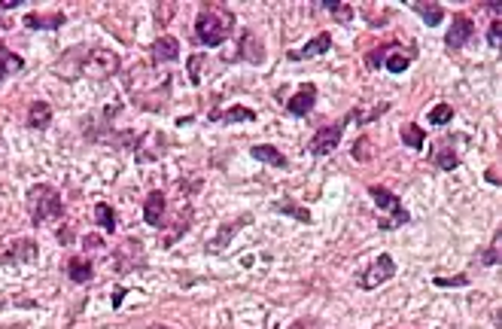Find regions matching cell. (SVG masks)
<instances>
[{"mask_svg": "<svg viewBox=\"0 0 502 329\" xmlns=\"http://www.w3.org/2000/svg\"><path fill=\"white\" fill-rule=\"evenodd\" d=\"M204 55H192V58H189V79L192 82H198L201 79V67H204Z\"/></svg>", "mask_w": 502, "mask_h": 329, "instance_id": "f1b7e54d", "label": "cell"}, {"mask_svg": "<svg viewBox=\"0 0 502 329\" xmlns=\"http://www.w3.org/2000/svg\"><path fill=\"white\" fill-rule=\"evenodd\" d=\"M246 223H253V217L250 214H244V217H237L235 223H225V226H219V232H216V238H210V241L204 244V250L207 253H216V250H225L228 247V241L235 238V228H241V226H246Z\"/></svg>", "mask_w": 502, "mask_h": 329, "instance_id": "4fadbf2b", "label": "cell"}, {"mask_svg": "<svg viewBox=\"0 0 502 329\" xmlns=\"http://www.w3.org/2000/svg\"><path fill=\"white\" fill-rule=\"evenodd\" d=\"M27 214H31V223L34 226H43V223H52V219L64 217V201L58 195V189L49 186V183H34L27 189Z\"/></svg>", "mask_w": 502, "mask_h": 329, "instance_id": "7a4b0ae2", "label": "cell"}, {"mask_svg": "<svg viewBox=\"0 0 502 329\" xmlns=\"http://www.w3.org/2000/svg\"><path fill=\"white\" fill-rule=\"evenodd\" d=\"M392 274H396V262H392V256L390 253H378L371 259V265L362 271V278H359V287L362 290H378L381 283H387Z\"/></svg>", "mask_w": 502, "mask_h": 329, "instance_id": "52a82bcc", "label": "cell"}, {"mask_svg": "<svg viewBox=\"0 0 502 329\" xmlns=\"http://www.w3.org/2000/svg\"><path fill=\"white\" fill-rule=\"evenodd\" d=\"M314 104H317V86H310V82H305L296 95H292L289 101H286V113L289 116H308L310 110H314Z\"/></svg>", "mask_w": 502, "mask_h": 329, "instance_id": "9c48e42d", "label": "cell"}, {"mask_svg": "<svg viewBox=\"0 0 502 329\" xmlns=\"http://www.w3.org/2000/svg\"><path fill=\"white\" fill-rule=\"evenodd\" d=\"M25 67V61L18 58L15 52H9L4 43H0V82H4L6 77H13V73H18Z\"/></svg>", "mask_w": 502, "mask_h": 329, "instance_id": "7402d4cb", "label": "cell"}, {"mask_svg": "<svg viewBox=\"0 0 502 329\" xmlns=\"http://www.w3.org/2000/svg\"><path fill=\"white\" fill-rule=\"evenodd\" d=\"M402 143H405V146H411V150H423V131H420V128L417 125H402Z\"/></svg>", "mask_w": 502, "mask_h": 329, "instance_id": "484cf974", "label": "cell"}, {"mask_svg": "<svg viewBox=\"0 0 502 329\" xmlns=\"http://www.w3.org/2000/svg\"><path fill=\"white\" fill-rule=\"evenodd\" d=\"M484 265H499V235H496V241H493V247L487 253H484V259H481Z\"/></svg>", "mask_w": 502, "mask_h": 329, "instance_id": "4dcf8cb0", "label": "cell"}, {"mask_svg": "<svg viewBox=\"0 0 502 329\" xmlns=\"http://www.w3.org/2000/svg\"><path fill=\"white\" fill-rule=\"evenodd\" d=\"M472 18H465V15H454V25L447 27V34H444V43H447V49H463L465 43L472 40Z\"/></svg>", "mask_w": 502, "mask_h": 329, "instance_id": "30bf717a", "label": "cell"}, {"mask_svg": "<svg viewBox=\"0 0 502 329\" xmlns=\"http://www.w3.org/2000/svg\"><path fill=\"white\" fill-rule=\"evenodd\" d=\"M274 210L277 214H286V217H296L298 223H310V214L301 205H296V201H289V198H280V201H274Z\"/></svg>", "mask_w": 502, "mask_h": 329, "instance_id": "cb8c5ba5", "label": "cell"}, {"mask_svg": "<svg viewBox=\"0 0 502 329\" xmlns=\"http://www.w3.org/2000/svg\"><path fill=\"white\" fill-rule=\"evenodd\" d=\"M432 162H435V168H442V171H454L456 164H460V155H456V150L451 143H444L442 150H435Z\"/></svg>", "mask_w": 502, "mask_h": 329, "instance_id": "603a6c76", "label": "cell"}, {"mask_svg": "<svg viewBox=\"0 0 502 329\" xmlns=\"http://www.w3.org/2000/svg\"><path fill=\"white\" fill-rule=\"evenodd\" d=\"M344 125H347V119L344 122H335V125H326L323 131H317V137L310 141V155H329V153H335L338 150V143H341V134H344Z\"/></svg>", "mask_w": 502, "mask_h": 329, "instance_id": "ba28073f", "label": "cell"}, {"mask_svg": "<svg viewBox=\"0 0 502 329\" xmlns=\"http://www.w3.org/2000/svg\"><path fill=\"white\" fill-rule=\"evenodd\" d=\"M58 241H61V244H67V241H70V228H67V226H64L61 232H58Z\"/></svg>", "mask_w": 502, "mask_h": 329, "instance_id": "d590c367", "label": "cell"}, {"mask_svg": "<svg viewBox=\"0 0 502 329\" xmlns=\"http://www.w3.org/2000/svg\"><path fill=\"white\" fill-rule=\"evenodd\" d=\"M122 299H125V290H116V292H113V305L119 308V305H122Z\"/></svg>", "mask_w": 502, "mask_h": 329, "instance_id": "8d00e7d4", "label": "cell"}, {"mask_svg": "<svg viewBox=\"0 0 502 329\" xmlns=\"http://www.w3.org/2000/svg\"><path fill=\"white\" fill-rule=\"evenodd\" d=\"M216 119H219V122H253L256 110L237 104V107H228L225 113H210V122H216Z\"/></svg>", "mask_w": 502, "mask_h": 329, "instance_id": "44dd1931", "label": "cell"}, {"mask_svg": "<svg viewBox=\"0 0 502 329\" xmlns=\"http://www.w3.org/2000/svg\"><path fill=\"white\" fill-rule=\"evenodd\" d=\"M435 287H469V278L465 274H456V278H435Z\"/></svg>", "mask_w": 502, "mask_h": 329, "instance_id": "f546056e", "label": "cell"}, {"mask_svg": "<svg viewBox=\"0 0 502 329\" xmlns=\"http://www.w3.org/2000/svg\"><path fill=\"white\" fill-rule=\"evenodd\" d=\"M414 58H417V46L390 43V46H381V49H374V52L369 55V67H371V70L387 67L390 73H405Z\"/></svg>", "mask_w": 502, "mask_h": 329, "instance_id": "277c9868", "label": "cell"}, {"mask_svg": "<svg viewBox=\"0 0 502 329\" xmlns=\"http://www.w3.org/2000/svg\"><path fill=\"white\" fill-rule=\"evenodd\" d=\"M323 9H332V18L335 22H341V25H347L353 18V6L350 4H332V0H326V4H319Z\"/></svg>", "mask_w": 502, "mask_h": 329, "instance_id": "4316f807", "label": "cell"}, {"mask_svg": "<svg viewBox=\"0 0 502 329\" xmlns=\"http://www.w3.org/2000/svg\"><path fill=\"white\" fill-rule=\"evenodd\" d=\"M250 155L256 162H265V164H274V168H289V162H286V155H283L277 146H271V143H256Z\"/></svg>", "mask_w": 502, "mask_h": 329, "instance_id": "e0dca14e", "label": "cell"}, {"mask_svg": "<svg viewBox=\"0 0 502 329\" xmlns=\"http://www.w3.org/2000/svg\"><path fill=\"white\" fill-rule=\"evenodd\" d=\"M310 326V320H298V323H292L289 329H308Z\"/></svg>", "mask_w": 502, "mask_h": 329, "instance_id": "74e56055", "label": "cell"}, {"mask_svg": "<svg viewBox=\"0 0 502 329\" xmlns=\"http://www.w3.org/2000/svg\"><path fill=\"white\" fill-rule=\"evenodd\" d=\"M235 31V13L228 6H204L195 18V40L207 49L223 46Z\"/></svg>", "mask_w": 502, "mask_h": 329, "instance_id": "6da1fadb", "label": "cell"}, {"mask_svg": "<svg viewBox=\"0 0 502 329\" xmlns=\"http://www.w3.org/2000/svg\"><path fill=\"white\" fill-rule=\"evenodd\" d=\"M86 247H98V250H100V247H104V238H98V235H88V238H86Z\"/></svg>", "mask_w": 502, "mask_h": 329, "instance_id": "836d02e7", "label": "cell"}, {"mask_svg": "<svg viewBox=\"0 0 502 329\" xmlns=\"http://www.w3.org/2000/svg\"><path fill=\"white\" fill-rule=\"evenodd\" d=\"M95 219H98V226L104 228V232H116V210L104 205V201H98L95 205Z\"/></svg>", "mask_w": 502, "mask_h": 329, "instance_id": "d4e9b609", "label": "cell"}, {"mask_svg": "<svg viewBox=\"0 0 502 329\" xmlns=\"http://www.w3.org/2000/svg\"><path fill=\"white\" fill-rule=\"evenodd\" d=\"M177 55H180V43H177V37H159L152 46H150V58L152 64H171V61H177Z\"/></svg>", "mask_w": 502, "mask_h": 329, "instance_id": "5bb4252c", "label": "cell"}, {"mask_svg": "<svg viewBox=\"0 0 502 329\" xmlns=\"http://www.w3.org/2000/svg\"><path fill=\"white\" fill-rule=\"evenodd\" d=\"M329 49H332V37L323 31V34H317L314 40H308L305 46H301V49L289 52L286 58H289V61H310V58H317V55H326Z\"/></svg>", "mask_w": 502, "mask_h": 329, "instance_id": "8fae6325", "label": "cell"}, {"mask_svg": "<svg viewBox=\"0 0 502 329\" xmlns=\"http://www.w3.org/2000/svg\"><path fill=\"white\" fill-rule=\"evenodd\" d=\"M146 265V256H143V244L134 241V238H128L116 247V256H113V269L119 274H131L137 269H143Z\"/></svg>", "mask_w": 502, "mask_h": 329, "instance_id": "8992f818", "label": "cell"}, {"mask_svg": "<svg viewBox=\"0 0 502 329\" xmlns=\"http://www.w3.org/2000/svg\"><path fill=\"white\" fill-rule=\"evenodd\" d=\"M150 329H171V326H161V323H152Z\"/></svg>", "mask_w": 502, "mask_h": 329, "instance_id": "f35d334b", "label": "cell"}, {"mask_svg": "<svg viewBox=\"0 0 502 329\" xmlns=\"http://www.w3.org/2000/svg\"><path fill=\"white\" fill-rule=\"evenodd\" d=\"M37 259V244L34 241H13L9 250L0 253V262H34Z\"/></svg>", "mask_w": 502, "mask_h": 329, "instance_id": "9a60e30c", "label": "cell"}, {"mask_svg": "<svg viewBox=\"0 0 502 329\" xmlns=\"http://www.w3.org/2000/svg\"><path fill=\"white\" fill-rule=\"evenodd\" d=\"M414 13L423 18V25H429V27H438L442 25V18H444V6L442 4H423V0H414Z\"/></svg>", "mask_w": 502, "mask_h": 329, "instance_id": "d6986e66", "label": "cell"}, {"mask_svg": "<svg viewBox=\"0 0 502 329\" xmlns=\"http://www.w3.org/2000/svg\"><path fill=\"white\" fill-rule=\"evenodd\" d=\"M67 278L73 283H79V287L95 278V265H91L88 256H73V259L67 262Z\"/></svg>", "mask_w": 502, "mask_h": 329, "instance_id": "2e32d148", "label": "cell"}, {"mask_svg": "<svg viewBox=\"0 0 502 329\" xmlns=\"http://www.w3.org/2000/svg\"><path fill=\"white\" fill-rule=\"evenodd\" d=\"M64 25V13H52V15H25V27H34V31H58Z\"/></svg>", "mask_w": 502, "mask_h": 329, "instance_id": "ffe728a7", "label": "cell"}, {"mask_svg": "<svg viewBox=\"0 0 502 329\" xmlns=\"http://www.w3.org/2000/svg\"><path fill=\"white\" fill-rule=\"evenodd\" d=\"M116 70H119V55L116 52H110V49H88V46H86L82 61H79V77L104 82V79L113 77Z\"/></svg>", "mask_w": 502, "mask_h": 329, "instance_id": "5b68a950", "label": "cell"}, {"mask_svg": "<svg viewBox=\"0 0 502 329\" xmlns=\"http://www.w3.org/2000/svg\"><path fill=\"white\" fill-rule=\"evenodd\" d=\"M164 210H168V195H164L161 189H155L146 195L143 201V219L146 226H161L164 223Z\"/></svg>", "mask_w": 502, "mask_h": 329, "instance_id": "7c38bea8", "label": "cell"}, {"mask_svg": "<svg viewBox=\"0 0 502 329\" xmlns=\"http://www.w3.org/2000/svg\"><path fill=\"white\" fill-rule=\"evenodd\" d=\"M369 143H365V141H359V143H356V150H353V155H356V159H359V162H369Z\"/></svg>", "mask_w": 502, "mask_h": 329, "instance_id": "d6a6232c", "label": "cell"}, {"mask_svg": "<svg viewBox=\"0 0 502 329\" xmlns=\"http://www.w3.org/2000/svg\"><path fill=\"white\" fill-rule=\"evenodd\" d=\"M502 25H499V18H493V25H490V46L493 49H499V43H502Z\"/></svg>", "mask_w": 502, "mask_h": 329, "instance_id": "1f68e13d", "label": "cell"}, {"mask_svg": "<svg viewBox=\"0 0 502 329\" xmlns=\"http://www.w3.org/2000/svg\"><path fill=\"white\" fill-rule=\"evenodd\" d=\"M15 6H22V0H4L0 4V9H15Z\"/></svg>", "mask_w": 502, "mask_h": 329, "instance_id": "e575fe53", "label": "cell"}, {"mask_svg": "<svg viewBox=\"0 0 502 329\" xmlns=\"http://www.w3.org/2000/svg\"><path fill=\"white\" fill-rule=\"evenodd\" d=\"M454 119V107L451 104H435L432 110H429V122L432 125H447Z\"/></svg>", "mask_w": 502, "mask_h": 329, "instance_id": "83f0119b", "label": "cell"}, {"mask_svg": "<svg viewBox=\"0 0 502 329\" xmlns=\"http://www.w3.org/2000/svg\"><path fill=\"white\" fill-rule=\"evenodd\" d=\"M49 122H52V107L46 101H34L31 110H27L25 125L34 128V131H43V128H49Z\"/></svg>", "mask_w": 502, "mask_h": 329, "instance_id": "ac0fdd59", "label": "cell"}, {"mask_svg": "<svg viewBox=\"0 0 502 329\" xmlns=\"http://www.w3.org/2000/svg\"><path fill=\"white\" fill-rule=\"evenodd\" d=\"M369 195H371L374 207H378L381 214H390V219H383V217L378 219V228H381V232H392L396 226L411 223V214H408L405 207H402V201H399L396 192H390V189H383V186H371Z\"/></svg>", "mask_w": 502, "mask_h": 329, "instance_id": "3957f363", "label": "cell"}]
</instances>
